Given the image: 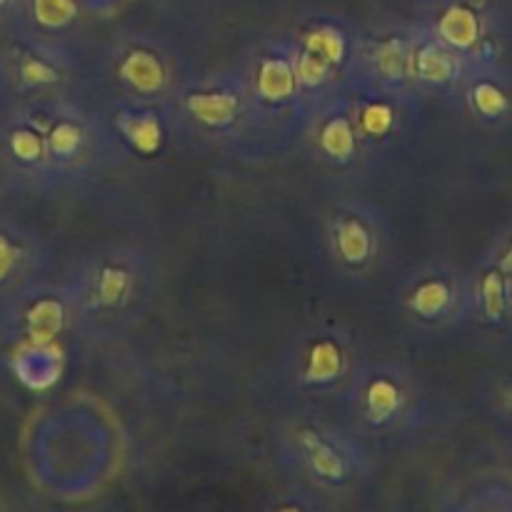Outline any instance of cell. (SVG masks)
I'll use <instances>...</instances> for the list:
<instances>
[{
    "label": "cell",
    "instance_id": "cell-18",
    "mask_svg": "<svg viewBox=\"0 0 512 512\" xmlns=\"http://www.w3.org/2000/svg\"><path fill=\"white\" fill-rule=\"evenodd\" d=\"M125 288H128V280H125V275L120 273V270H105V273L100 275L98 295L105 303H115V300L123 295Z\"/></svg>",
    "mask_w": 512,
    "mask_h": 512
},
{
    "label": "cell",
    "instance_id": "cell-24",
    "mask_svg": "<svg viewBox=\"0 0 512 512\" xmlns=\"http://www.w3.org/2000/svg\"><path fill=\"white\" fill-rule=\"evenodd\" d=\"M390 123V115H388V108H370L368 115H365V125H368L373 133H380V130L388 128Z\"/></svg>",
    "mask_w": 512,
    "mask_h": 512
},
{
    "label": "cell",
    "instance_id": "cell-23",
    "mask_svg": "<svg viewBox=\"0 0 512 512\" xmlns=\"http://www.w3.org/2000/svg\"><path fill=\"white\" fill-rule=\"evenodd\" d=\"M380 65H383L385 73H395V70L403 68V50H400V45H385V48L380 50Z\"/></svg>",
    "mask_w": 512,
    "mask_h": 512
},
{
    "label": "cell",
    "instance_id": "cell-6",
    "mask_svg": "<svg viewBox=\"0 0 512 512\" xmlns=\"http://www.w3.org/2000/svg\"><path fill=\"white\" fill-rule=\"evenodd\" d=\"M190 108L205 123L220 125L233 118L235 100L230 95H198V98L190 100Z\"/></svg>",
    "mask_w": 512,
    "mask_h": 512
},
{
    "label": "cell",
    "instance_id": "cell-11",
    "mask_svg": "<svg viewBox=\"0 0 512 512\" xmlns=\"http://www.w3.org/2000/svg\"><path fill=\"white\" fill-rule=\"evenodd\" d=\"M8 150L13 153L15 160L20 163H35L43 153V140L33 133V130L15 128L13 133L8 135Z\"/></svg>",
    "mask_w": 512,
    "mask_h": 512
},
{
    "label": "cell",
    "instance_id": "cell-9",
    "mask_svg": "<svg viewBox=\"0 0 512 512\" xmlns=\"http://www.w3.org/2000/svg\"><path fill=\"white\" fill-rule=\"evenodd\" d=\"M368 405H370V415H373L375 423H383L388 420L390 415L395 413L398 408V390L390 380H378V383L370 388L368 395Z\"/></svg>",
    "mask_w": 512,
    "mask_h": 512
},
{
    "label": "cell",
    "instance_id": "cell-16",
    "mask_svg": "<svg viewBox=\"0 0 512 512\" xmlns=\"http://www.w3.org/2000/svg\"><path fill=\"white\" fill-rule=\"evenodd\" d=\"M483 300H485V308H488V313L493 315V318H498V315L505 310V285H503V280H500L498 273H493L485 278Z\"/></svg>",
    "mask_w": 512,
    "mask_h": 512
},
{
    "label": "cell",
    "instance_id": "cell-2",
    "mask_svg": "<svg viewBox=\"0 0 512 512\" xmlns=\"http://www.w3.org/2000/svg\"><path fill=\"white\" fill-rule=\"evenodd\" d=\"M440 35L455 48H468L478 40V18H475L473 10L455 5L440 20Z\"/></svg>",
    "mask_w": 512,
    "mask_h": 512
},
{
    "label": "cell",
    "instance_id": "cell-12",
    "mask_svg": "<svg viewBox=\"0 0 512 512\" xmlns=\"http://www.w3.org/2000/svg\"><path fill=\"white\" fill-rule=\"evenodd\" d=\"M323 145L330 155H335V158L350 155V150H353V133H350V125L345 123V120H333V123L325 128Z\"/></svg>",
    "mask_w": 512,
    "mask_h": 512
},
{
    "label": "cell",
    "instance_id": "cell-8",
    "mask_svg": "<svg viewBox=\"0 0 512 512\" xmlns=\"http://www.w3.org/2000/svg\"><path fill=\"white\" fill-rule=\"evenodd\" d=\"M125 78L133 80L135 88L140 90H153L160 83V68L155 58L145 53H135L133 58L125 63Z\"/></svg>",
    "mask_w": 512,
    "mask_h": 512
},
{
    "label": "cell",
    "instance_id": "cell-15",
    "mask_svg": "<svg viewBox=\"0 0 512 512\" xmlns=\"http://www.w3.org/2000/svg\"><path fill=\"white\" fill-rule=\"evenodd\" d=\"M335 373H338V350L328 343L318 345L313 350V358H310V378L328 380Z\"/></svg>",
    "mask_w": 512,
    "mask_h": 512
},
{
    "label": "cell",
    "instance_id": "cell-25",
    "mask_svg": "<svg viewBox=\"0 0 512 512\" xmlns=\"http://www.w3.org/2000/svg\"><path fill=\"white\" fill-rule=\"evenodd\" d=\"M503 270H508V273H512V245H510V253L505 255V260H503Z\"/></svg>",
    "mask_w": 512,
    "mask_h": 512
},
{
    "label": "cell",
    "instance_id": "cell-5",
    "mask_svg": "<svg viewBox=\"0 0 512 512\" xmlns=\"http://www.w3.org/2000/svg\"><path fill=\"white\" fill-rule=\"evenodd\" d=\"M448 305H450V290L448 285L440 283V280H428V283H423L418 290H415L413 308L418 310L420 315H425V318H435V315L443 313Z\"/></svg>",
    "mask_w": 512,
    "mask_h": 512
},
{
    "label": "cell",
    "instance_id": "cell-1",
    "mask_svg": "<svg viewBox=\"0 0 512 512\" xmlns=\"http://www.w3.org/2000/svg\"><path fill=\"white\" fill-rule=\"evenodd\" d=\"M28 245L20 230L0 220V293L13 288L28 268Z\"/></svg>",
    "mask_w": 512,
    "mask_h": 512
},
{
    "label": "cell",
    "instance_id": "cell-3",
    "mask_svg": "<svg viewBox=\"0 0 512 512\" xmlns=\"http://www.w3.org/2000/svg\"><path fill=\"white\" fill-rule=\"evenodd\" d=\"M305 455H308V463L313 465V470L323 478H343L345 475V463L333 448H330L325 440H320L318 435H305L303 438Z\"/></svg>",
    "mask_w": 512,
    "mask_h": 512
},
{
    "label": "cell",
    "instance_id": "cell-22",
    "mask_svg": "<svg viewBox=\"0 0 512 512\" xmlns=\"http://www.w3.org/2000/svg\"><path fill=\"white\" fill-rule=\"evenodd\" d=\"M50 148H53V153L58 155H68L70 150L75 148L73 128H68V125H58V128L53 130V135H50Z\"/></svg>",
    "mask_w": 512,
    "mask_h": 512
},
{
    "label": "cell",
    "instance_id": "cell-26",
    "mask_svg": "<svg viewBox=\"0 0 512 512\" xmlns=\"http://www.w3.org/2000/svg\"><path fill=\"white\" fill-rule=\"evenodd\" d=\"M10 3H13V0H0V13H5V10L10 8Z\"/></svg>",
    "mask_w": 512,
    "mask_h": 512
},
{
    "label": "cell",
    "instance_id": "cell-19",
    "mask_svg": "<svg viewBox=\"0 0 512 512\" xmlns=\"http://www.w3.org/2000/svg\"><path fill=\"white\" fill-rule=\"evenodd\" d=\"M308 43L315 53H325L328 58H340V50H343V40L333 30H318L315 35H310Z\"/></svg>",
    "mask_w": 512,
    "mask_h": 512
},
{
    "label": "cell",
    "instance_id": "cell-7",
    "mask_svg": "<svg viewBox=\"0 0 512 512\" xmlns=\"http://www.w3.org/2000/svg\"><path fill=\"white\" fill-rule=\"evenodd\" d=\"M293 70L280 60H270L260 70V90L268 98H285L293 90Z\"/></svg>",
    "mask_w": 512,
    "mask_h": 512
},
{
    "label": "cell",
    "instance_id": "cell-20",
    "mask_svg": "<svg viewBox=\"0 0 512 512\" xmlns=\"http://www.w3.org/2000/svg\"><path fill=\"white\" fill-rule=\"evenodd\" d=\"M133 143L140 150H153L158 148V123L153 118L135 120L133 123Z\"/></svg>",
    "mask_w": 512,
    "mask_h": 512
},
{
    "label": "cell",
    "instance_id": "cell-27",
    "mask_svg": "<svg viewBox=\"0 0 512 512\" xmlns=\"http://www.w3.org/2000/svg\"><path fill=\"white\" fill-rule=\"evenodd\" d=\"M508 403H510V408H512V390H510V395H508Z\"/></svg>",
    "mask_w": 512,
    "mask_h": 512
},
{
    "label": "cell",
    "instance_id": "cell-14",
    "mask_svg": "<svg viewBox=\"0 0 512 512\" xmlns=\"http://www.w3.org/2000/svg\"><path fill=\"white\" fill-rule=\"evenodd\" d=\"M473 100L475 108L483 115H488V118H495V115L505 113V108H508V98H505L503 90L495 88L493 83H480L478 88H475Z\"/></svg>",
    "mask_w": 512,
    "mask_h": 512
},
{
    "label": "cell",
    "instance_id": "cell-4",
    "mask_svg": "<svg viewBox=\"0 0 512 512\" xmlns=\"http://www.w3.org/2000/svg\"><path fill=\"white\" fill-rule=\"evenodd\" d=\"M335 240H338V253L348 263H363L370 255V235L358 220H343V223H338Z\"/></svg>",
    "mask_w": 512,
    "mask_h": 512
},
{
    "label": "cell",
    "instance_id": "cell-21",
    "mask_svg": "<svg viewBox=\"0 0 512 512\" xmlns=\"http://www.w3.org/2000/svg\"><path fill=\"white\" fill-rule=\"evenodd\" d=\"M325 75V63L323 58H320V53H315V50H310V53H305L303 58H300V65H298V78L305 80V83H320Z\"/></svg>",
    "mask_w": 512,
    "mask_h": 512
},
{
    "label": "cell",
    "instance_id": "cell-13",
    "mask_svg": "<svg viewBox=\"0 0 512 512\" xmlns=\"http://www.w3.org/2000/svg\"><path fill=\"white\" fill-rule=\"evenodd\" d=\"M33 13L38 23L53 28L73 15V3L70 0H33Z\"/></svg>",
    "mask_w": 512,
    "mask_h": 512
},
{
    "label": "cell",
    "instance_id": "cell-17",
    "mask_svg": "<svg viewBox=\"0 0 512 512\" xmlns=\"http://www.w3.org/2000/svg\"><path fill=\"white\" fill-rule=\"evenodd\" d=\"M18 75L25 85H43V83H50V80L55 78L53 70H50L40 58L20 60Z\"/></svg>",
    "mask_w": 512,
    "mask_h": 512
},
{
    "label": "cell",
    "instance_id": "cell-10",
    "mask_svg": "<svg viewBox=\"0 0 512 512\" xmlns=\"http://www.w3.org/2000/svg\"><path fill=\"white\" fill-rule=\"evenodd\" d=\"M418 73L428 80H445L453 75V55L443 48H425L418 55Z\"/></svg>",
    "mask_w": 512,
    "mask_h": 512
}]
</instances>
